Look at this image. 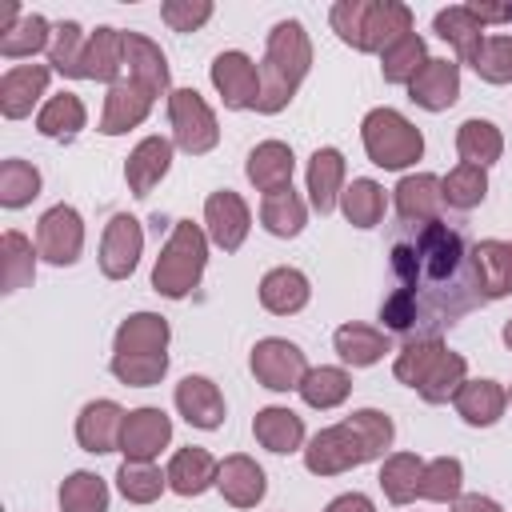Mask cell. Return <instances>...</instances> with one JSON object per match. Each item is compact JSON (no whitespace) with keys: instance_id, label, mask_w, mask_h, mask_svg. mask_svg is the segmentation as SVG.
<instances>
[{"instance_id":"27","label":"cell","mask_w":512,"mask_h":512,"mask_svg":"<svg viewBox=\"0 0 512 512\" xmlns=\"http://www.w3.org/2000/svg\"><path fill=\"white\" fill-rule=\"evenodd\" d=\"M432 28H436V36L440 40H448L452 48H456V56L464 60V64H476V56H480V48H484V24L472 16V8L468 4H452V8H440L436 16H432Z\"/></svg>"},{"instance_id":"17","label":"cell","mask_w":512,"mask_h":512,"mask_svg":"<svg viewBox=\"0 0 512 512\" xmlns=\"http://www.w3.org/2000/svg\"><path fill=\"white\" fill-rule=\"evenodd\" d=\"M124 408L116 400H88L76 416V444L84 452H116L120 448V432H124Z\"/></svg>"},{"instance_id":"49","label":"cell","mask_w":512,"mask_h":512,"mask_svg":"<svg viewBox=\"0 0 512 512\" xmlns=\"http://www.w3.org/2000/svg\"><path fill=\"white\" fill-rule=\"evenodd\" d=\"M40 196V172L28 160H4L0 164V204L4 208H24Z\"/></svg>"},{"instance_id":"8","label":"cell","mask_w":512,"mask_h":512,"mask_svg":"<svg viewBox=\"0 0 512 512\" xmlns=\"http://www.w3.org/2000/svg\"><path fill=\"white\" fill-rule=\"evenodd\" d=\"M168 120H172V144L188 156H204L220 140L216 112L204 104L196 88H172L168 92Z\"/></svg>"},{"instance_id":"43","label":"cell","mask_w":512,"mask_h":512,"mask_svg":"<svg viewBox=\"0 0 512 512\" xmlns=\"http://www.w3.org/2000/svg\"><path fill=\"white\" fill-rule=\"evenodd\" d=\"M116 488L124 492V500L132 504H152L160 500V492L168 488V476L152 464V460H124L116 472Z\"/></svg>"},{"instance_id":"2","label":"cell","mask_w":512,"mask_h":512,"mask_svg":"<svg viewBox=\"0 0 512 512\" xmlns=\"http://www.w3.org/2000/svg\"><path fill=\"white\" fill-rule=\"evenodd\" d=\"M308 68H312V40H308L304 24L300 20H280L268 32V44H264L256 112H264V116L284 112L292 104L300 80L308 76Z\"/></svg>"},{"instance_id":"21","label":"cell","mask_w":512,"mask_h":512,"mask_svg":"<svg viewBox=\"0 0 512 512\" xmlns=\"http://www.w3.org/2000/svg\"><path fill=\"white\" fill-rule=\"evenodd\" d=\"M124 32L120 28H96L88 32L84 44V60H80V80H96V84H120L124 76Z\"/></svg>"},{"instance_id":"53","label":"cell","mask_w":512,"mask_h":512,"mask_svg":"<svg viewBox=\"0 0 512 512\" xmlns=\"http://www.w3.org/2000/svg\"><path fill=\"white\" fill-rule=\"evenodd\" d=\"M208 16H212V4L208 0H164L160 4V20L172 32H196Z\"/></svg>"},{"instance_id":"24","label":"cell","mask_w":512,"mask_h":512,"mask_svg":"<svg viewBox=\"0 0 512 512\" xmlns=\"http://www.w3.org/2000/svg\"><path fill=\"white\" fill-rule=\"evenodd\" d=\"M164 476H168V488H172V492H180V496H200V492H208V488L216 484L220 460H216L208 448L188 444V448L172 452Z\"/></svg>"},{"instance_id":"14","label":"cell","mask_w":512,"mask_h":512,"mask_svg":"<svg viewBox=\"0 0 512 512\" xmlns=\"http://www.w3.org/2000/svg\"><path fill=\"white\" fill-rule=\"evenodd\" d=\"M468 264H472V296L480 304L512 296V240H480Z\"/></svg>"},{"instance_id":"42","label":"cell","mask_w":512,"mask_h":512,"mask_svg":"<svg viewBox=\"0 0 512 512\" xmlns=\"http://www.w3.org/2000/svg\"><path fill=\"white\" fill-rule=\"evenodd\" d=\"M424 60H428L424 40H420L416 32H404V36H396V40L380 52V76H384L388 84H408V80L424 68Z\"/></svg>"},{"instance_id":"56","label":"cell","mask_w":512,"mask_h":512,"mask_svg":"<svg viewBox=\"0 0 512 512\" xmlns=\"http://www.w3.org/2000/svg\"><path fill=\"white\" fill-rule=\"evenodd\" d=\"M500 336H504V344H508V352H512V320L504 324V332H500Z\"/></svg>"},{"instance_id":"15","label":"cell","mask_w":512,"mask_h":512,"mask_svg":"<svg viewBox=\"0 0 512 512\" xmlns=\"http://www.w3.org/2000/svg\"><path fill=\"white\" fill-rule=\"evenodd\" d=\"M172 440V420L164 416V408H132L124 416V432H120V452L124 460H156Z\"/></svg>"},{"instance_id":"4","label":"cell","mask_w":512,"mask_h":512,"mask_svg":"<svg viewBox=\"0 0 512 512\" xmlns=\"http://www.w3.org/2000/svg\"><path fill=\"white\" fill-rule=\"evenodd\" d=\"M468 360L460 352H452L440 336H420L412 344H404L392 360V376L408 388H416L428 404H444L460 392V384L468 380Z\"/></svg>"},{"instance_id":"44","label":"cell","mask_w":512,"mask_h":512,"mask_svg":"<svg viewBox=\"0 0 512 512\" xmlns=\"http://www.w3.org/2000/svg\"><path fill=\"white\" fill-rule=\"evenodd\" d=\"M48 44H52V28H48V20H44L40 12H24V16L16 20V28L0 36V56L20 60V56H36V52H44Z\"/></svg>"},{"instance_id":"23","label":"cell","mask_w":512,"mask_h":512,"mask_svg":"<svg viewBox=\"0 0 512 512\" xmlns=\"http://www.w3.org/2000/svg\"><path fill=\"white\" fill-rule=\"evenodd\" d=\"M52 68L48 64H16L0 76V112L8 120H20L32 112V104L44 96Z\"/></svg>"},{"instance_id":"47","label":"cell","mask_w":512,"mask_h":512,"mask_svg":"<svg viewBox=\"0 0 512 512\" xmlns=\"http://www.w3.org/2000/svg\"><path fill=\"white\" fill-rule=\"evenodd\" d=\"M464 468L456 456H436V460H424V476H420V496L424 500H440V504H456L464 492Z\"/></svg>"},{"instance_id":"16","label":"cell","mask_w":512,"mask_h":512,"mask_svg":"<svg viewBox=\"0 0 512 512\" xmlns=\"http://www.w3.org/2000/svg\"><path fill=\"white\" fill-rule=\"evenodd\" d=\"M408 100L428 108V112H444L460 100V64L452 60H436L428 56L424 68L408 80Z\"/></svg>"},{"instance_id":"31","label":"cell","mask_w":512,"mask_h":512,"mask_svg":"<svg viewBox=\"0 0 512 512\" xmlns=\"http://www.w3.org/2000/svg\"><path fill=\"white\" fill-rule=\"evenodd\" d=\"M332 348H336V356H340L344 364H352V368H368V364H376L384 352H392V340H388L384 328L348 320V324L336 328Z\"/></svg>"},{"instance_id":"39","label":"cell","mask_w":512,"mask_h":512,"mask_svg":"<svg viewBox=\"0 0 512 512\" xmlns=\"http://www.w3.org/2000/svg\"><path fill=\"white\" fill-rule=\"evenodd\" d=\"M420 476H424V460L416 452H392L380 464V488L392 504H412L420 496Z\"/></svg>"},{"instance_id":"25","label":"cell","mask_w":512,"mask_h":512,"mask_svg":"<svg viewBox=\"0 0 512 512\" xmlns=\"http://www.w3.org/2000/svg\"><path fill=\"white\" fill-rule=\"evenodd\" d=\"M124 72H128V80H136L144 92H152V100L168 92V60H164V52H160L148 36H140V32H124Z\"/></svg>"},{"instance_id":"18","label":"cell","mask_w":512,"mask_h":512,"mask_svg":"<svg viewBox=\"0 0 512 512\" xmlns=\"http://www.w3.org/2000/svg\"><path fill=\"white\" fill-rule=\"evenodd\" d=\"M148 112H152V92H144L136 80H120V84H112L108 88V96H104V112H100V132L104 136H120V132H128V128H136V124H144L148 120Z\"/></svg>"},{"instance_id":"34","label":"cell","mask_w":512,"mask_h":512,"mask_svg":"<svg viewBox=\"0 0 512 512\" xmlns=\"http://www.w3.org/2000/svg\"><path fill=\"white\" fill-rule=\"evenodd\" d=\"M252 432L260 440V448L284 456V452H296L304 444V420L292 412V408H280V404H268L256 412L252 420Z\"/></svg>"},{"instance_id":"36","label":"cell","mask_w":512,"mask_h":512,"mask_svg":"<svg viewBox=\"0 0 512 512\" xmlns=\"http://www.w3.org/2000/svg\"><path fill=\"white\" fill-rule=\"evenodd\" d=\"M84 124H88V112H84V100L76 92H56L36 112V128L52 140H72Z\"/></svg>"},{"instance_id":"9","label":"cell","mask_w":512,"mask_h":512,"mask_svg":"<svg viewBox=\"0 0 512 512\" xmlns=\"http://www.w3.org/2000/svg\"><path fill=\"white\" fill-rule=\"evenodd\" d=\"M80 248H84V220L72 204H52L40 224H36V252L40 260L56 264V268H68L80 260Z\"/></svg>"},{"instance_id":"54","label":"cell","mask_w":512,"mask_h":512,"mask_svg":"<svg viewBox=\"0 0 512 512\" xmlns=\"http://www.w3.org/2000/svg\"><path fill=\"white\" fill-rule=\"evenodd\" d=\"M324 512H376V508H372V500H368L364 492H344V496H336Z\"/></svg>"},{"instance_id":"50","label":"cell","mask_w":512,"mask_h":512,"mask_svg":"<svg viewBox=\"0 0 512 512\" xmlns=\"http://www.w3.org/2000/svg\"><path fill=\"white\" fill-rule=\"evenodd\" d=\"M168 372V352H136V356H116L112 352V376L128 388H152Z\"/></svg>"},{"instance_id":"20","label":"cell","mask_w":512,"mask_h":512,"mask_svg":"<svg viewBox=\"0 0 512 512\" xmlns=\"http://www.w3.org/2000/svg\"><path fill=\"white\" fill-rule=\"evenodd\" d=\"M216 488H220V496H224L232 508H256V504L264 500V492H268V480H264V468H260L252 456L236 452V456H224V460H220Z\"/></svg>"},{"instance_id":"37","label":"cell","mask_w":512,"mask_h":512,"mask_svg":"<svg viewBox=\"0 0 512 512\" xmlns=\"http://www.w3.org/2000/svg\"><path fill=\"white\" fill-rule=\"evenodd\" d=\"M456 152H460L464 164H480V168H488V164L500 160V152H504V136H500V128H496L492 120L472 116V120H464V124L456 128Z\"/></svg>"},{"instance_id":"33","label":"cell","mask_w":512,"mask_h":512,"mask_svg":"<svg viewBox=\"0 0 512 512\" xmlns=\"http://www.w3.org/2000/svg\"><path fill=\"white\" fill-rule=\"evenodd\" d=\"M344 192V156L336 148H316L312 160H308V196H312V208L320 216H328L336 208Z\"/></svg>"},{"instance_id":"13","label":"cell","mask_w":512,"mask_h":512,"mask_svg":"<svg viewBox=\"0 0 512 512\" xmlns=\"http://www.w3.org/2000/svg\"><path fill=\"white\" fill-rule=\"evenodd\" d=\"M248 228H252V212H248V204H244L240 192L220 188V192H212L204 200V232H208V240L216 248L236 252L248 240Z\"/></svg>"},{"instance_id":"51","label":"cell","mask_w":512,"mask_h":512,"mask_svg":"<svg viewBox=\"0 0 512 512\" xmlns=\"http://www.w3.org/2000/svg\"><path fill=\"white\" fill-rule=\"evenodd\" d=\"M472 68L488 84H508L512 80V36H488Z\"/></svg>"},{"instance_id":"5","label":"cell","mask_w":512,"mask_h":512,"mask_svg":"<svg viewBox=\"0 0 512 512\" xmlns=\"http://www.w3.org/2000/svg\"><path fill=\"white\" fill-rule=\"evenodd\" d=\"M328 20L356 52H384L396 36L412 32V8L400 0H340L332 4Z\"/></svg>"},{"instance_id":"57","label":"cell","mask_w":512,"mask_h":512,"mask_svg":"<svg viewBox=\"0 0 512 512\" xmlns=\"http://www.w3.org/2000/svg\"><path fill=\"white\" fill-rule=\"evenodd\" d=\"M508 400H512V388H508Z\"/></svg>"},{"instance_id":"28","label":"cell","mask_w":512,"mask_h":512,"mask_svg":"<svg viewBox=\"0 0 512 512\" xmlns=\"http://www.w3.org/2000/svg\"><path fill=\"white\" fill-rule=\"evenodd\" d=\"M292 168H296V160H292V148L284 144V140H264V144H256L252 152H248V164H244V172H248V180L268 196V192H280V188H292Z\"/></svg>"},{"instance_id":"55","label":"cell","mask_w":512,"mask_h":512,"mask_svg":"<svg viewBox=\"0 0 512 512\" xmlns=\"http://www.w3.org/2000/svg\"><path fill=\"white\" fill-rule=\"evenodd\" d=\"M452 512H504L492 496H480V492H472V496H460L456 504H452Z\"/></svg>"},{"instance_id":"41","label":"cell","mask_w":512,"mask_h":512,"mask_svg":"<svg viewBox=\"0 0 512 512\" xmlns=\"http://www.w3.org/2000/svg\"><path fill=\"white\" fill-rule=\"evenodd\" d=\"M384 188L376 184V180H368V176H360V180H352L344 192H340V212H344V220L352 224V228H376L380 220H384Z\"/></svg>"},{"instance_id":"6","label":"cell","mask_w":512,"mask_h":512,"mask_svg":"<svg viewBox=\"0 0 512 512\" xmlns=\"http://www.w3.org/2000/svg\"><path fill=\"white\" fill-rule=\"evenodd\" d=\"M204 264H208V232L192 220H176L172 224V236L164 240L160 256H156V268H152V288L168 300H184L200 276H204Z\"/></svg>"},{"instance_id":"3","label":"cell","mask_w":512,"mask_h":512,"mask_svg":"<svg viewBox=\"0 0 512 512\" xmlns=\"http://www.w3.org/2000/svg\"><path fill=\"white\" fill-rule=\"evenodd\" d=\"M392 268L400 276L404 292H420V284H444L452 276H460L464 268V240L460 232H452L448 224H424V232L416 240H400L392 248Z\"/></svg>"},{"instance_id":"12","label":"cell","mask_w":512,"mask_h":512,"mask_svg":"<svg viewBox=\"0 0 512 512\" xmlns=\"http://www.w3.org/2000/svg\"><path fill=\"white\" fill-rule=\"evenodd\" d=\"M140 252H144V228L136 216L128 212H116L108 224H104V236H100V272L108 280H128L140 264Z\"/></svg>"},{"instance_id":"26","label":"cell","mask_w":512,"mask_h":512,"mask_svg":"<svg viewBox=\"0 0 512 512\" xmlns=\"http://www.w3.org/2000/svg\"><path fill=\"white\" fill-rule=\"evenodd\" d=\"M176 408L192 428H220L224 424V396L208 376H184L176 384Z\"/></svg>"},{"instance_id":"10","label":"cell","mask_w":512,"mask_h":512,"mask_svg":"<svg viewBox=\"0 0 512 512\" xmlns=\"http://www.w3.org/2000/svg\"><path fill=\"white\" fill-rule=\"evenodd\" d=\"M248 364H252V376H256L264 388H272V392H292V388H300V380H304V372H308L304 352H300L292 340H280V336L256 340Z\"/></svg>"},{"instance_id":"52","label":"cell","mask_w":512,"mask_h":512,"mask_svg":"<svg viewBox=\"0 0 512 512\" xmlns=\"http://www.w3.org/2000/svg\"><path fill=\"white\" fill-rule=\"evenodd\" d=\"M424 312H420V300L412 296V292H404V288H396L384 304H380V320L392 328V332H412V328H420L424 320H420Z\"/></svg>"},{"instance_id":"38","label":"cell","mask_w":512,"mask_h":512,"mask_svg":"<svg viewBox=\"0 0 512 512\" xmlns=\"http://www.w3.org/2000/svg\"><path fill=\"white\" fill-rule=\"evenodd\" d=\"M260 224H264L272 236H280V240L300 236V232H304V224H308V208H304L300 192H296V188L268 192V196H264V204H260Z\"/></svg>"},{"instance_id":"35","label":"cell","mask_w":512,"mask_h":512,"mask_svg":"<svg viewBox=\"0 0 512 512\" xmlns=\"http://www.w3.org/2000/svg\"><path fill=\"white\" fill-rule=\"evenodd\" d=\"M296 392H300V400H304L308 408L328 412V408H340V404L348 400V392H352V376H348L344 368L320 364V368H308V372H304V380H300Z\"/></svg>"},{"instance_id":"45","label":"cell","mask_w":512,"mask_h":512,"mask_svg":"<svg viewBox=\"0 0 512 512\" xmlns=\"http://www.w3.org/2000/svg\"><path fill=\"white\" fill-rule=\"evenodd\" d=\"M84 44H88V36H84V28H80L76 20L56 24V28H52V44H48V68H52V72H60V76L80 80Z\"/></svg>"},{"instance_id":"22","label":"cell","mask_w":512,"mask_h":512,"mask_svg":"<svg viewBox=\"0 0 512 512\" xmlns=\"http://www.w3.org/2000/svg\"><path fill=\"white\" fill-rule=\"evenodd\" d=\"M396 212L408 224H436L440 212H444V184H440V176H432V172L404 176L396 184Z\"/></svg>"},{"instance_id":"1","label":"cell","mask_w":512,"mask_h":512,"mask_svg":"<svg viewBox=\"0 0 512 512\" xmlns=\"http://www.w3.org/2000/svg\"><path fill=\"white\" fill-rule=\"evenodd\" d=\"M396 428L384 412L376 408H360L352 416H344L332 428H320L308 448H304V468L312 476H340L348 468H360L376 456H384V448L392 444Z\"/></svg>"},{"instance_id":"19","label":"cell","mask_w":512,"mask_h":512,"mask_svg":"<svg viewBox=\"0 0 512 512\" xmlns=\"http://www.w3.org/2000/svg\"><path fill=\"white\" fill-rule=\"evenodd\" d=\"M172 168V140L164 136H144L128 160H124V180H128V192L132 196H148Z\"/></svg>"},{"instance_id":"11","label":"cell","mask_w":512,"mask_h":512,"mask_svg":"<svg viewBox=\"0 0 512 512\" xmlns=\"http://www.w3.org/2000/svg\"><path fill=\"white\" fill-rule=\"evenodd\" d=\"M208 76H212V88L220 92L224 108H232V112L256 108V100H260V64L248 52H236V48L220 52L212 60Z\"/></svg>"},{"instance_id":"32","label":"cell","mask_w":512,"mask_h":512,"mask_svg":"<svg viewBox=\"0 0 512 512\" xmlns=\"http://www.w3.org/2000/svg\"><path fill=\"white\" fill-rule=\"evenodd\" d=\"M168 336H172V328H168V320L160 312H132L128 320H120L112 348H116V356L164 352L168 348Z\"/></svg>"},{"instance_id":"40","label":"cell","mask_w":512,"mask_h":512,"mask_svg":"<svg viewBox=\"0 0 512 512\" xmlns=\"http://www.w3.org/2000/svg\"><path fill=\"white\" fill-rule=\"evenodd\" d=\"M36 256L40 252H32V240L24 236V232H4L0 236V280H4V292H20V288H28L32 284V276H36Z\"/></svg>"},{"instance_id":"7","label":"cell","mask_w":512,"mask_h":512,"mask_svg":"<svg viewBox=\"0 0 512 512\" xmlns=\"http://www.w3.org/2000/svg\"><path fill=\"white\" fill-rule=\"evenodd\" d=\"M360 140H364L368 160L376 168H388V172H400V168H408V164H416L424 156L420 128L396 108H372L360 120Z\"/></svg>"},{"instance_id":"46","label":"cell","mask_w":512,"mask_h":512,"mask_svg":"<svg viewBox=\"0 0 512 512\" xmlns=\"http://www.w3.org/2000/svg\"><path fill=\"white\" fill-rule=\"evenodd\" d=\"M444 204L448 208H460V212H468V208H476L484 196H488V172L480 168V164H456L444 180Z\"/></svg>"},{"instance_id":"48","label":"cell","mask_w":512,"mask_h":512,"mask_svg":"<svg viewBox=\"0 0 512 512\" xmlns=\"http://www.w3.org/2000/svg\"><path fill=\"white\" fill-rule=\"evenodd\" d=\"M60 512H108V484L96 472H72L60 484Z\"/></svg>"},{"instance_id":"29","label":"cell","mask_w":512,"mask_h":512,"mask_svg":"<svg viewBox=\"0 0 512 512\" xmlns=\"http://www.w3.org/2000/svg\"><path fill=\"white\" fill-rule=\"evenodd\" d=\"M456 412L464 424L472 428H492L500 416H504V404H508V392L496 384V380H464L460 392L452 396Z\"/></svg>"},{"instance_id":"30","label":"cell","mask_w":512,"mask_h":512,"mask_svg":"<svg viewBox=\"0 0 512 512\" xmlns=\"http://www.w3.org/2000/svg\"><path fill=\"white\" fill-rule=\"evenodd\" d=\"M308 296H312V288H308V276H304L300 268L280 264V268L264 272V280H260V304H264L272 316H292V312H300V308L308 304Z\"/></svg>"}]
</instances>
